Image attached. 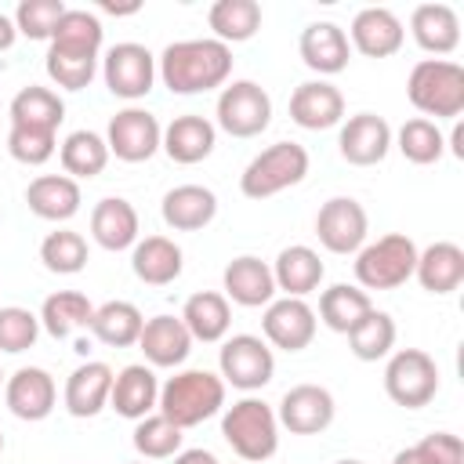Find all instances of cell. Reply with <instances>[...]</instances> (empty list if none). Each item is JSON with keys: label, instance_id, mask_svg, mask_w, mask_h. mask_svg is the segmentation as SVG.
<instances>
[{"label": "cell", "instance_id": "1", "mask_svg": "<svg viewBox=\"0 0 464 464\" xmlns=\"http://www.w3.org/2000/svg\"><path fill=\"white\" fill-rule=\"evenodd\" d=\"M156 76L170 94H203L225 87L232 76V47L214 36L167 44L156 58Z\"/></svg>", "mask_w": 464, "mask_h": 464}, {"label": "cell", "instance_id": "2", "mask_svg": "<svg viewBox=\"0 0 464 464\" xmlns=\"http://www.w3.org/2000/svg\"><path fill=\"white\" fill-rule=\"evenodd\" d=\"M221 410H225V381H221V373L181 370V373L167 377V384H160L156 413L174 420L181 431L203 424L207 417H214Z\"/></svg>", "mask_w": 464, "mask_h": 464}, {"label": "cell", "instance_id": "3", "mask_svg": "<svg viewBox=\"0 0 464 464\" xmlns=\"http://www.w3.org/2000/svg\"><path fill=\"white\" fill-rule=\"evenodd\" d=\"M221 435L232 446V453L246 464H261L279 450V420L276 410L265 399H239L225 406L221 413Z\"/></svg>", "mask_w": 464, "mask_h": 464}, {"label": "cell", "instance_id": "4", "mask_svg": "<svg viewBox=\"0 0 464 464\" xmlns=\"http://www.w3.org/2000/svg\"><path fill=\"white\" fill-rule=\"evenodd\" d=\"M406 98L424 120H457L464 112V69L450 58H424L410 69Z\"/></svg>", "mask_w": 464, "mask_h": 464}, {"label": "cell", "instance_id": "5", "mask_svg": "<svg viewBox=\"0 0 464 464\" xmlns=\"http://www.w3.org/2000/svg\"><path fill=\"white\" fill-rule=\"evenodd\" d=\"M308 174V149L297 141H276L261 149L239 174V192L246 199H268L283 188L301 185Z\"/></svg>", "mask_w": 464, "mask_h": 464}, {"label": "cell", "instance_id": "6", "mask_svg": "<svg viewBox=\"0 0 464 464\" xmlns=\"http://www.w3.org/2000/svg\"><path fill=\"white\" fill-rule=\"evenodd\" d=\"M417 268V243L402 232H388L377 243H362L355 254V279L362 290H395Z\"/></svg>", "mask_w": 464, "mask_h": 464}, {"label": "cell", "instance_id": "7", "mask_svg": "<svg viewBox=\"0 0 464 464\" xmlns=\"http://www.w3.org/2000/svg\"><path fill=\"white\" fill-rule=\"evenodd\" d=\"M384 392L395 406L420 410L439 392V366L424 348H399L384 366Z\"/></svg>", "mask_w": 464, "mask_h": 464}, {"label": "cell", "instance_id": "8", "mask_svg": "<svg viewBox=\"0 0 464 464\" xmlns=\"http://www.w3.org/2000/svg\"><path fill=\"white\" fill-rule=\"evenodd\" d=\"M214 116L218 127L232 138H257L272 123V98L254 80H232L221 87Z\"/></svg>", "mask_w": 464, "mask_h": 464}, {"label": "cell", "instance_id": "9", "mask_svg": "<svg viewBox=\"0 0 464 464\" xmlns=\"http://www.w3.org/2000/svg\"><path fill=\"white\" fill-rule=\"evenodd\" d=\"M218 370H221L225 384L239 388V392H257V388H265L272 381L276 355H272L265 337L232 334V337H225V344L218 352Z\"/></svg>", "mask_w": 464, "mask_h": 464}, {"label": "cell", "instance_id": "10", "mask_svg": "<svg viewBox=\"0 0 464 464\" xmlns=\"http://www.w3.org/2000/svg\"><path fill=\"white\" fill-rule=\"evenodd\" d=\"M102 80L116 98L138 102L156 83V54L145 44H134V40L112 44L102 58Z\"/></svg>", "mask_w": 464, "mask_h": 464}, {"label": "cell", "instance_id": "11", "mask_svg": "<svg viewBox=\"0 0 464 464\" xmlns=\"http://www.w3.org/2000/svg\"><path fill=\"white\" fill-rule=\"evenodd\" d=\"M160 141H163L160 120L149 109H138V105L120 109L109 120V130H105L109 156H116L123 163H145V160H152L160 152Z\"/></svg>", "mask_w": 464, "mask_h": 464}, {"label": "cell", "instance_id": "12", "mask_svg": "<svg viewBox=\"0 0 464 464\" xmlns=\"http://www.w3.org/2000/svg\"><path fill=\"white\" fill-rule=\"evenodd\" d=\"M370 232V218L359 199L334 196L315 214V236L330 254H359Z\"/></svg>", "mask_w": 464, "mask_h": 464}, {"label": "cell", "instance_id": "13", "mask_svg": "<svg viewBox=\"0 0 464 464\" xmlns=\"http://www.w3.org/2000/svg\"><path fill=\"white\" fill-rule=\"evenodd\" d=\"M315 308L304 297H276L272 304H265L261 315V330L268 348H283V352H301L312 344L315 337Z\"/></svg>", "mask_w": 464, "mask_h": 464}, {"label": "cell", "instance_id": "14", "mask_svg": "<svg viewBox=\"0 0 464 464\" xmlns=\"http://www.w3.org/2000/svg\"><path fill=\"white\" fill-rule=\"evenodd\" d=\"M337 402L330 395V388L323 384H294L276 410L279 428H286L290 435H319L334 424Z\"/></svg>", "mask_w": 464, "mask_h": 464}, {"label": "cell", "instance_id": "15", "mask_svg": "<svg viewBox=\"0 0 464 464\" xmlns=\"http://www.w3.org/2000/svg\"><path fill=\"white\" fill-rule=\"evenodd\" d=\"M4 402L18 420H44L58 402V384L44 366H22L4 381Z\"/></svg>", "mask_w": 464, "mask_h": 464}, {"label": "cell", "instance_id": "16", "mask_svg": "<svg viewBox=\"0 0 464 464\" xmlns=\"http://www.w3.org/2000/svg\"><path fill=\"white\" fill-rule=\"evenodd\" d=\"M337 149L352 167H373L388 156L392 149V127L377 112H355L341 123Z\"/></svg>", "mask_w": 464, "mask_h": 464}, {"label": "cell", "instance_id": "17", "mask_svg": "<svg viewBox=\"0 0 464 464\" xmlns=\"http://www.w3.org/2000/svg\"><path fill=\"white\" fill-rule=\"evenodd\" d=\"M344 36L366 58H392L402 47L406 29H402V22H399L395 11H388V7H362L352 18V25H348Z\"/></svg>", "mask_w": 464, "mask_h": 464}, {"label": "cell", "instance_id": "18", "mask_svg": "<svg viewBox=\"0 0 464 464\" xmlns=\"http://www.w3.org/2000/svg\"><path fill=\"white\" fill-rule=\"evenodd\" d=\"M290 120L304 130H330L344 120V94L330 80H304L290 94Z\"/></svg>", "mask_w": 464, "mask_h": 464}, {"label": "cell", "instance_id": "19", "mask_svg": "<svg viewBox=\"0 0 464 464\" xmlns=\"http://www.w3.org/2000/svg\"><path fill=\"white\" fill-rule=\"evenodd\" d=\"M225 283V301L243 304V308H261L276 301V279H272V265H265L254 254H239L225 265L221 272Z\"/></svg>", "mask_w": 464, "mask_h": 464}, {"label": "cell", "instance_id": "20", "mask_svg": "<svg viewBox=\"0 0 464 464\" xmlns=\"http://www.w3.org/2000/svg\"><path fill=\"white\" fill-rule=\"evenodd\" d=\"M138 348L145 352V362H149V366L174 370V366H181V362L188 359V352H192V334L185 330L181 315H152V319H145V326H141Z\"/></svg>", "mask_w": 464, "mask_h": 464}, {"label": "cell", "instance_id": "21", "mask_svg": "<svg viewBox=\"0 0 464 464\" xmlns=\"http://www.w3.org/2000/svg\"><path fill=\"white\" fill-rule=\"evenodd\" d=\"M112 366L102 362V359H87L80 362L69 381H65V392H62V402L72 417H98L105 406H109V392H112Z\"/></svg>", "mask_w": 464, "mask_h": 464}, {"label": "cell", "instance_id": "22", "mask_svg": "<svg viewBox=\"0 0 464 464\" xmlns=\"http://www.w3.org/2000/svg\"><path fill=\"white\" fill-rule=\"evenodd\" d=\"M297 51H301V62L319 76H334V72L348 69V58H352V44H348V36L337 22L304 25L301 40H297Z\"/></svg>", "mask_w": 464, "mask_h": 464}, {"label": "cell", "instance_id": "23", "mask_svg": "<svg viewBox=\"0 0 464 464\" xmlns=\"http://www.w3.org/2000/svg\"><path fill=\"white\" fill-rule=\"evenodd\" d=\"M218 145V127L207 120V116H196V112H185V116H174L167 127H163V141L160 149L181 163V167H192V163H203Z\"/></svg>", "mask_w": 464, "mask_h": 464}, {"label": "cell", "instance_id": "24", "mask_svg": "<svg viewBox=\"0 0 464 464\" xmlns=\"http://www.w3.org/2000/svg\"><path fill=\"white\" fill-rule=\"evenodd\" d=\"M160 402V381L152 373V366L145 362H130L112 377V392H109V406L127 417V420H141L149 413H156Z\"/></svg>", "mask_w": 464, "mask_h": 464}, {"label": "cell", "instance_id": "25", "mask_svg": "<svg viewBox=\"0 0 464 464\" xmlns=\"http://www.w3.org/2000/svg\"><path fill=\"white\" fill-rule=\"evenodd\" d=\"M138 232H141V221H138V210L123 199V196H105L94 203L91 210V239L102 246V250H130L138 243Z\"/></svg>", "mask_w": 464, "mask_h": 464}, {"label": "cell", "instance_id": "26", "mask_svg": "<svg viewBox=\"0 0 464 464\" xmlns=\"http://www.w3.org/2000/svg\"><path fill=\"white\" fill-rule=\"evenodd\" d=\"M160 214L174 232H199L218 218V196L207 185H174L163 196Z\"/></svg>", "mask_w": 464, "mask_h": 464}, {"label": "cell", "instance_id": "27", "mask_svg": "<svg viewBox=\"0 0 464 464\" xmlns=\"http://www.w3.org/2000/svg\"><path fill=\"white\" fill-rule=\"evenodd\" d=\"M410 33L420 51L442 58L453 54L460 44V18L450 4H417L410 14Z\"/></svg>", "mask_w": 464, "mask_h": 464}, {"label": "cell", "instance_id": "28", "mask_svg": "<svg viewBox=\"0 0 464 464\" xmlns=\"http://www.w3.org/2000/svg\"><path fill=\"white\" fill-rule=\"evenodd\" d=\"M25 203L44 221H69L80 210L83 192H80V181H72L69 174H40L29 181Z\"/></svg>", "mask_w": 464, "mask_h": 464}, {"label": "cell", "instance_id": "29", "mask_svg": "<svg viewBox=\"0 0 464 464\" xmlns=\"http://www.w3.org/2000/svg\"><path fill=\"white\" fill-rule=\"evenodd\" d=\"M130 268H134V276H138L141 283H149V286H167V283H174V279L181 276L185 254H181V246H178L174 239H167V236H145V239H138V243L130 246Z\"/></svg>", "mask_w": 464, "mask_h": 464}, {"label": "cell", "instance_id": "30", "mask_svg": "<svg viewBox=\"0 0 464 464\" xmlns=\"http://www.w3.org/2000/svg\"><path fill=\"white\" fill-rule=\"evenodd\" d=\"M323 276H326V268H323L319 254L304 243L283 246L272 265V279H276V290H283V297H308L312 290H319Z\"/></svg>", "mask_w": 464, "mask_h": 464}, {"label": "cell", "instance_id": "31", "mask_svg": "<svg viewBox=\"0 0 464 464\" xmlns=\"http://www.w3.org/2000/svg\"><path fill=\"white\" fill-rule=\"evenodd\" d=\"M413 276L428 294H453L464 283V250L450 239H439V243L417 250Z\"/></svg>", "mask_w": 464, "mask_h": 464}, {"label": "cell", "instance_id": "32", "mask_svg": "<svg viewBox=\"0 0 464 464\" xmlns=\"http://www.w3.org/2000/svg\"><path fill=\"white\" fill-rule=\"evenodd\" d=\"M181 323L185 330L192 334V341H203V344H214V341H225L228 326H232V308L225 301V294L218 290H199L185 301L181 308Z\"/></svg>", "mask_w": 464, "mask_h": 464}, {"label": "cell", "instance_id": "33", "mask_svg": "<svg viewBox=\"0 0 464 464\" xmlns=\"http://www.w3.org/2000/svg\"><path fill=\"white\" fill-rule=\"evenodd\" d=\"M7 116H11V127L58 130L62 120H65V102L58 98V91L40 87V83H29V87H22V91L11 98Z\"/></svg>", "mask_w": 464, "mask_h": 464}, {"label": "cell", "instance_id": "34", "mask_svg": "<svg viewBox=\"0 0 464 464\" xmlns=\"http://www.w3.org/2000/svg\"><path fill=\"white\" fill-rule=\"evenodd\" d=\"M141 326H145V315L138 312V304H130V301H105V304L94 308L87 330L102 344H109V348H130V344H138Z\"/></svg>", "mask_w": 464, "mask_h": 464}, {"label": "cell", "instance_id": "35", "mask_svg": "<svg viewBox=\"0 0 464 464\" xmlns=\"http://www.w3.org/2000/svg\"><path fill=\"white\" fill-rule=\"evenodd\" d=\"M58 160H62V170L72 181H87V178H98L109 167V145L98 130H72L62 141Z\"/></svg>", "mask_w": 464, "mask_h": 464}, {"label": "cell", "instance_id": "36", "mask_svg": "<svg viewBox=\"0 0 464 464\" xmlns=\"http://www.w3.org/2000/svg\"><path fill=\"white\" fill-rule=\"evenodd\" d=\"M370 308H373L370 294L352 283H334L319 294V323L330 326L334 334H348Z\"/></svg>", "mask_w": 464, "mask_h": 464}, {"label": "cell", "instance_id": "37", "mask_svg": "<svg viewBox=\"0 0 464 464\" xmlns=\"http://www.w3.org/2000/svg\"><path fill=\"white\" fill-rule=\"evenodd\" d=\"M207 25L221 44H243L261 29V4L257 0H218L207 11Z\"/></svg>", "mask_w": 464, "mask_h": 464}, {"label": "cell", "instance_id": "38", "mask_svg": "<svg viewBox=\"0 0 464 464\" xmlns=\"http://www.w3.org/2000/svg\"><path fill=\"white\" fill-rule=\"evenodd\" d=\"M91 315H94V304L80 290H58L40 304V326L58 341L69 337L76 326H91Z\"/></svg>", "mask_w": 464, "mask_h": 464}, {"label": "cell", "instance_id": "39", "mask_svg": "<svg viewBox=\"0 0 464 464\" xmlns=\"http://www.w3.org/2000/svg\"><path fill=\"white\" fill-rule=\"evenodd\" d=\"M344 337H348V348L359 362H377V359L392 355V348H395V319L388 312L370 308Z\"/></svg>", "mask_w": 464, "mask_h": 464}, {"label": "cell", "instance_id": "40", "mask_svg": "<svg viewBox=\"0 0 464 464\" xmlns=\"http://www.w3.org/2000/svg\"><path fill=\"white\" fill-rule=\"evenodd\" d=\"M392 145L417 167H428V163H439L442 152H446V134L439 130L435 120H424V116H413L399 127V134H392Z\"/></svg>", "mask_w": 464, "mask_h": 464}, {"label": "cell", "instance_id": "41", "mask_svg": "<svg viewBox=\"0 0 464 464\" xmlns=\"http://www.w3.org/2000/svg\"><path fill=\"white\" fill-rule=\"evenodd\" d=\"M102 18L94 11L83 7H69L54 29V36L47 40V47H65V51H80V54H102Z\"/></svg>", "mask_w": 464, "mask_h": 464}, {"label": "cell", "instance_id": "42", "mask_svg": "<svg viewBox=\"0 0 464 464\" xmlns=\"http://www.w3.org/2000/svg\"><path fill=\"white\" fill-rule=\"evenodd\" d=\"M181 428L174 420H167L163 413H149L134 424V450L145 457V460H167V457H178L181 453Z\"/></svg>", "mask_w": 464, "mask_h": 464}, {"label": "cell", "instance_id": "43", "mask_svg": "<svg viewBox=\"0 0 464 464\" xmlns=\"http://www.w3.org/2000/svg\"><path fill=\"white\" fill-rule=\"evenodd\" d=\"M40 261L54 276H76L87 265V239L80 232H72V228L47 232L44 243H40Z\"/></svg>", "mask_w": 464, "mask_h": 464}, {"label": "cell", "instance_id": "44", "mask_svg": "<svg viewBox=\"0 0 464 464\" xmlns=\"http://www.w3.org/2000/svg\"><path fill=\"white\" fill-rule=\"evenodd\" d=\"M44 69L51 76V83H58L62 91H83L94 72H98V54H80V51H65V47H47Z\"/></svg>", "mask_w": 464, "mask_h": 464}, {"label": "cell", "instance_id": "45", "mask_svg": "<svg viewBox=\"0 0 464 464\" xmlns=\"http://www.w3.org/2000/svg\"><path fill=\"white\" fill-rule=\"evenodd\" d=\"M65 11L69 7L62 0H22L14 7V29L18 36H29V40H51Z\"/></svg>", "mask_w": 464, "mask_h": 464}, {"label": "cell", "instance_id": "46", "mask_svg": "<svg viewBox=\"0 0 464 464\" xmlns=\"http://www.w3.org/2000/svg\"><path fill=\"white\" fill-rule=\"evenodd\" d=\"M40 337V315H33L22 304H4L0 308V352L18 355L29 352Z\"/></svg>", "mask_w": 464, "mask_h": 464}, {"label": "cell", "instance_id": "47", "mask_svg": "<svg viewBox=\"0 0 464 464\" xmlns=\"http://www.w3.org/2000/svg\"><path fill=\"white\" fill-rule=\"evenodd\" d=\"M58 149V130H40V127H11L7 130V152L11 160L25 167H40L54 156Z\"/></svg>", "mask_w": 464, "mask_h": 464}, {"label": "cell", "instance_id": "48", "mask_svg": "<svg viewBox=\"0 0 464 464\" xmlns=\"http://www.w3.org/2000/svg\"><path fill=\"white\" fill-rule=\"evenodd\" d=\"M417 446H420L435 464H460V453H464L460 439L450 435V431H431V435H424Z\"/></svg>", "mask_w": 464, "mask_h": 464}, {"label": "cell", "instance_id": "49", "mask_svg": "<svg viewBox=\"0 0 464 464\" xmlns=\"http://www.w3.org/2000/svg\"><path fill=\"white\" fill-rule=\"evenodd\" d=\"M392 464H435L420 446H406V450H399L395 457H392Z\"/></svg>", "mask_w": 464, "mask_h": 464}, {"label": "cell", "instance_id": "50", "mask_svg": "<svg viewBox=\"0 0 464 464\" xmlns=\"http://www.w3.org/2000/svg\"><path fill=\"white\" fill-rule=\"evenodd\" d=\"M174 464H221L210 450H181L178 457H174Z\"/></svg>", "mask_w": 464, "mask_h": 464}, {"label": "cell", "instance_id": "51", "mask_svg": "<svg viewBox=\"0 0 464 464\" xmlns=\"http://www.w3.org/2000/svg\"><path fill=\"white\" fill-rule=\"evenodd\" d=\"M18 40V29H14V18H7V14H0V51H7L11 44Z\"/></svg>", "mask_w": 464, "mask_h": 464}, {"label": "cell", "instance_id": "52", "mask_svg": "<svg viewBox=\"0 0 464 464\" xmlns=\"http://www.w3.org/2000/svg\"><path fill=\"white\" fill-rule=\"evenodd\" d=\"M450 152H453V156H464V127H460V123H457L453 134H450Z\"/></svg>", "mask_w": 464, "mask_h": 464}, {"label": "cell", "instance_id": "53", "mask_svg": "<svg viewBox=\"0 0 464 464\" xmlns=\"http://www.w3.org/2000/svg\"><path fill=\"white\" fill-rule=\"evenodd\" d=\"M138 7H141V4H123V7H120V4H102V11H109V14H134Z\"/></svg>", "mask_w": 464, "mask_h": 464}, {"label": "cell", "instance_id": "54", "mask_svg": "<svg viewBox=\"0 0 464 464\" xmlns=\"http://www.w3.org/2000/svg\"><path fill=\"white\" fill-rule=\"evenodd\" d=\"M337 464H366V460H355V457H348V460H337Z\"/></svg>", "mask_w": 464, "mask_h": 464}, {"label": "cell", "instance_id": "55", "mask_svg": "<svg viewBox=\"0 0 464 464\" xmlns=\"http://www.w3.org/2000/svg\"><path fill=\"white\" fill-rule=\"evenodd\" d=\"M0 453H4V431H0Z\"/></svg>", "mask_w": 464, "mask_h": 464}, {"label": "cell", "instance_id": "56", "mask_svg": "<svg viewBox=\"0 0 464 464\" xmlns=\"http://www.w3.org/2000/svg\"><path fill=\"white\" fill-rule=\"evenodd\" d=\"M4 381H7V377H4V370H0V388H4Z\"/></svg>", "mask_w": 464, "mask_h": 464}]
</instances>
